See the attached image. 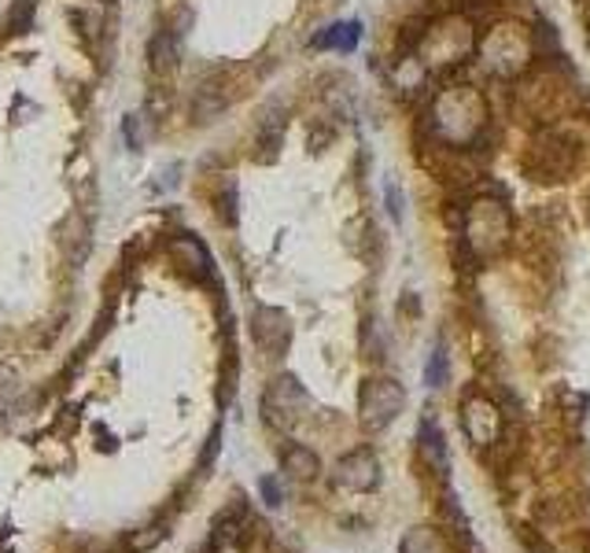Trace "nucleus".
Masks as SVG:
<instances>
[{
	"mask_svg": "<svg viewBox=\"0 0 590 553\" xmlns=\"http://www.w3.org/2000/svg\"><path fill=\"white\" fill-rule=\"evenodd\" d=\"M491 125V104L477 85L458 82V85H443L432 96L429 108V130L432 137L447 148L466 152L472 144H480V137Z\"/></svg>",
	"mask_w": 590,
	"mask_h": 553,
	"instance_id": "f257e3e1",
	"label": "nucleus"
},
{
	"mask_svg": "<svg viewBox=\"0 0 590 553\" xmlns=\"http://www.w3.org/2000/svg\"><path fill=\"white\" fill-rule=\"evenodd\" d=\"M477 56L495 77H520L535 63V34L520 23H498L477 37Z\"/></svg>",
	"mask_w": 590,
	"mask_h": 553,
	"instance_id": "f03ea898",
	"label": "nucleus"
},
{
	"mask_svg": "<svg viewBox=\"0 0 590 553\" xmlns=\"http://www.w3.org/2000/svg\"><path fill=\"white\" fill-rule=\"evenodd\" d=\"M418 60L424 71H440V67H454L466 63L472 52H477V34H472V23L466 15H447L440 23H429V31L418 34Z\"/></svg>",
	"mask_w": 590,
	"mask_h": 553,
	"instance_id": "7ed1b4c3",
	"label": "nucleus"
},
{
	"mask_svg": "<svg viewBox=\"0 0 590 553\" xmlns=\"http://www.w3.org/2000/svg\"><path fill=\"white\" fill-rule=\"evenodd\" d=\"M513 215L498 196H477L466 207V244L477 259H495L509 248Z\"/></svg>",
	"mask_w": 590,
	"mask_h": 553,
	"instance_id": "20e7f679",
	"label": "nucleus"
},
{
	"mask_svg": "<svg viewBox=\"0 0 590 553\" xmlns=\"http://www.w3.org/2000/svg\"><path fill=\"white\" fill-rule=\"evenodd\" d=\"M402 406H406V392L392 376H370L362 384V392H358V417H362V424L370 432L388 429L395 417L402 413Z\"/></svg>",
	"mask_w": 590,
	"mask_h": 553,
	"instance_id": "39448f33",
	"label": "nucleus"
},
{
	"mask_svg": "<svg viewBox=\"0 0 590 553\" xmlns=\"http://www.w3.org/2000/svg\"><path fill=\"white\" fill-rule=\"evenodd\" d=\"M461 432L477 446H495L502 435V410L487 395H469L461 402Z\"/></svg>",
	"mask_w": 590,
	"mask_h": 553,
	"instance_id": "423d86ee",
	"label": "nucleus"
},
{
	"mask_svg": "<svg viewBox=\"0 0 590 553\" xmlns=\"http://www.w3.org/2000/svg\"><path fill=\"white\" fill-rule=\"evenodd\" d=\"M306 406H311V399H306V392L299 387L296 376H277L263 399V410L274 424H296Z\"/></svg>",
	"mask_w": 590,
	"mask_h": 553,
	"instance_id": "0eeeda50",
	"label": "nucleus"
},
{
	"mask_svg": "<svg viewBox=\"0 0 590 553\" xmlns=\"http://www.w3.org/2000/svg\"><path fill=\"white\" fill-rule=\"evenodd\" d=\"M336 483L347 491H373L381 483V465H376L373 450H351L336 465Z\"/></svg>",
	"mask_w": 590,
	"mask_h": 553,
	"instance_id": "6e6552de",
	"label": "nucleus"
},
{
	"mask_svg": "<svg viewBox=\"0 0 590 553\" xmlns=\"http://www.w3.org/2000/svg\"><path fill=\"white\" fill-rule=\"evenodd\" d=\"M167 251H170V259L185 269V274H192L196 280H215V259L207 255V248H203L196 237L178 232V237L167 244Z\"/></svg>",
	"mask_w": 590,
	"mask_h": 553,
	"instance_id": "1a4fd4ad",
	"label": "nucleus"
},
{
	"mask_svg": "<svg viewBox=\"0 0 590 553\" xmlns=\"http://www.w3.org/2000/svg\"><path fill=\"white\" fill-rule=\"evenodd\" d=\"M251 336H255L258 347L266 351H280L292 336V325H288V314L277 306H258L255 310V325H251Z\"/></svg>",
	"mask_w": 590,
	"mask_h": 553,
	"instance_id": "9d476101",
	"label": "nucleus"
},
{
	"mask_svg": "<svg viewBox=\"0 0 590 553\" xmlns=\"http://www.w3.org/2000/svg\"><path fill=\"white\" fill-rule=\"evenodd\" d=\"M362 41V23L358 19H344V23H328L325 31L311 37V48L317 52H354Z\"/></svg>",
	"mask_w": 590,
	"mask_h": 553,
	"instance_id": "9b49d317",
	"label": "nucleus"
},
{
	"mask_svg": "<svg viewBox=\"0 0 590 553\" xmlns=\"http://www.w3.org/2000/svg\"><path fill=\"white\" fill-rule=\"evenodd\" d=\"M285 125H288V119H285V111H280V108H266L263 111V119H258V125H255V148H263V152H258V159H263V163L277 159V148L285 144Z\"/></svg>",
	"mask_w": 590,
	"mask_h": 553,
	"instance_id": "f8f14e48",
	"label": "nucleus"
},
{
	"mask_svg": "<svg viewBox=\"0 0 590 553\" xmlns=\"http://www.w3.org/2000/svg\"><path fill=\"white\" fill-rule=\"evenodd\" d=\"M178 60H181V37L173 31H159L156 37H152L148 45V67L156 77H167L178 71Z\"/></svg>",
	"mask_w": 590,
	"mask_h": 553,
	"instance_id": "ddd939ff",
	"label": "nucleus"
},
{
	"mask_svg": "<svg viewBox=\"0 0 590 553\" xmlns=\"http://www.w3.org/2000/svg\"><path fill=\"white\" fill-rule=\"evenodd\" d=\"M421 454L432 461V469H447V440H443V432L435 429L432 421L421 424Z\"/></svg>",
	"mask_w": 590,
	"mask_h": 553,
	"instance_id": "4468645a",
	"label": "nucleus"
},
{
	"mask_svg": "<svg viewBox=\"0 0 590 553\" xmlns=\"http://www.w3.org/2000/svg\"><path fill=\"white\" fill-rule=\"evenodd\" d=\"M317 454L306 450V446H292V450L285 454V472H292L296 480H314L317 477Z\"/></svg>",
	"mask_w": 590,
	"mask_h": 553,
	"instance_id": "2eb2a0df",
	"label": "nucleus"
},
{
	"mask_svg": "<svg viewBox=\"0 0 590 553\" xmlns=\"http://www.w3.org/2000/svg\"><path fill=\"white\" fill-rule=\"evenodd\" d=\"M402 553H443V539L432 528H413L402 539Z\"/></svg>",
	"mask_w": 590,
	"mask_h": 553,
	"instance_id": "dca6fc26",
	"label": "nucleus"
},
{
	"mask_svg": "<svg viewBox=\"0 0 590 553\" xmlns=\"http://www.w3.org/2000/svg\"><path fill=\"white\" fill-rule=\"evenodd\" d=\"M424 381H429V387H443V381H447V351H443V347H435V351H432Z\"/></svg>",
	"mask_w": 590,
	"mask_h": 553,
	"instance_id": "f3484780",
	"label": "nucleus"
},
{
	"mask_svg": "<svg viewBox=\"0 0 590 553\" xmlns=\"http://www.w3.org/2000/svg\"><path fill=\"white\" fill-rule=\"evenodd\" d=\"M141 122H144V115H125V141H130V148H133V152H137L141 144H144Z\"/></svg>",
	"mask_w": 590,
	"mask_h": 553,
	"instance_id": "a211bd4d",
	"label": "nucleus"
},
{
	"mask_svg": "<svg viewBox=\"0 0 590 553\" xmlns=\"http://www.w3.org/2000/svg\"><path fill=\"white\" fill-rule=\"evenodd\" d=\"M384 189H388V211H392V218H395V221H402V196H399V184L388 181V184H384Z\"/></svg>",
	"mask_w": 590,
	"mask_h": 553,
	"instance_id": "6ab92c4d",
	"label": "nucleus"
},
{
	"mask_svg": "<svg viewBox=\"0 0 590 553\" xmlns=\"http://www.w3.org/2000/svg\"><path fill=\"white\" fill-rule=\"evenodd\" d=\"M587 221H590V200H587Z\"/></svg>",
	"mask_w": 590,
	"mask_h": 553,
	"instance_id": "aec40b11",
	"label": "nucleus"
},
{
	"mask_svg": "<svg viewBox=\"0 0 590 553\" xmlns=\"http://www.w3.org/2000/svg\"><path fill=\"white\" fill-rule=\"evenodd\" d=\"M587 48H590V31H587Z\"/></svg>",
	"mask_w": 590,
	"mask_h": 553,
	"instance_id": "412c9836",
	"label": "nucleus"
}]
</instances>
